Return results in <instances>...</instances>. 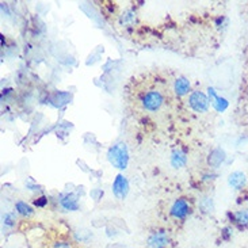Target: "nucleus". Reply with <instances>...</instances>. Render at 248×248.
Returning a JSON list of instances; mask_svg holds the SVG:
<instances>
[{"label":"nucleus","mask_w":248,"mask_h":248,"mask_svg":"<svg viewBox=\"0 0 248 248\" xmlns=\"http://www.w3.org/2000/svg\"><path fill=\"white\" fill-rule=\"evenodd\" d=\"M127 191H129V183L126 178L124 175H118L113 183V193L118 200H124L126 197Z\"/></svg>","instance_id":"nucleus-4"},{"label":"nucleus","mask_w":248,"mask_h":248,"mask_svg":"<svg viewBox=\"0 0 248 248\" xmlns=\"http://www.w3.org/2000/svg\"><path fill=\"white\" fill-rule=\"evenodd\" d=\"M168 243V236L166 232H155L154 235L149 237L148 240V246L151 248H163L167 246Z\"/></svg>","instance_id":"nucleus-5"},{"label":"nucleus","mask_w":248,"mask_h":248,"mask_svg":"<svg viewBox=\"0 0 248 248\" xmlns=\"http://www.w3.org/2000/svg\"><path fill=\"white\" fill-rule=\"evenodd\" d=\"M108 159L114 167L120 170L126 168L127 160H129L126 147L124 144H117L113 148H110L108 152Z\"/></svg>","instance_id":"nucleus-2"},{"label":"nucleus","mask_w":248,"mask_h":248,"mask_svg":"<svg viewBox=\"0 0 248 248\" xmlns=\"http://www.w3.org/2000/svg\"><path fill=\"white\" fill-rule=\"evenodd\" d=\"M188 103L190 106L194 108L198 113H205L209 108V99L206 95L201 93V91H194L188 98Z\"/></svg>","instance_id":"nucleus-3"},{"label":"nucleus","mask_w":248,"mask_h":248,"mask_svg":"<svg viewBox=\"0 0 248 248\" xmlns=\"http://www.w3.org/2000/svg\"><path fill=\"white\" fill-rule=\"evenodd\" d=\"M235 221L239 225H248V210L247 209H242V210H237L235 213Z\"/></svg>","instance_id":"nucleus-13"},{"label":"nucleus","mask_w":248,"mask_h":248,"mask_svg":"<svg viewBox=\"0 0 248 248\" xmlns=\"http://www.w3.org/2000/svg\"><path fill=\"white\" fill-rule=\"evenodd\" d=\"M171 163L174 167H183L186 164V156L185 154H182L181 151H175L172 154V159H171Z\"/></svg>","instance_id":"nucleus-12"},{"label":"nucleus","mask_w":248,"mask_h":248,"mask_svg":"<svg viewBox=\"0 0 248 248\" xmlns=\"http://www.w3.org/2000/svg\"><path fill=\"white\" fill-rule=\"evenodd\" d=\"M60 203L62 205V208L67 210H78L79 205H78V200L74 194H65L61 197Z\"/></svg>","instance_id":"nucleus-10"},{"label":"nucleus","mask_w":248,"mask_h":248,"mask_svg":"<svg viewBox=\"0 0 248 248\" xmlns=\"http://www.w3.org/2000/svg\"><path fill=\"white\" fill-rule=\"evenodd\" d=\"M224 160H225V152H224L222 149H220V148L212 151V154L209 156V164L215 168H217L218 166H221V163Z\"/></svg>","instance_id":"nucleus-9"},{"label":"nucleus","mask_w":248,"mask_h":248,"mask_svg":"<svg viewBox=\"0 0 248 248\" xmlns=\"http://www.w3.org/2000/svg\"><path fill=\"white\" fill-rule=\"evenodd\" d=\"M188 90H190V81L185 78H179L175 81V93L178 95H185L187 94Z\"/></svg>","instance_id":"nucleus-11"},{"label":"nucleus","mask_w":248,"mask_h":248,"mask_svg":"<svg viewBox=\"0 0 248 248\" xmlns=\"http://www.w3.org/2000/svg\"><path fill=\"white\" fill-rule=\"evenodd\" d=\"M187 212L188 205L185 200H178V201L172 205V208H171V215L174 216V217H176V218H183V217H186Z\"/></svg>","instance_id":"nucleus-8"},{"label":"nucleus","mask_w":248,"mask_h":248,"mask_svg":"<svg viewBox=\"0 0 248 248\" xmlns=\"http://www.w3.org/2000/svg\"><path fill=\"white\" fill-rule=\"evenodd\" d=\"M246 182H247V178L246 175L240 172V171H235L232 174L229 175L228 178V183L236 190H242L244 186H246Z\"/></svg>","instance_id":"nucleus-7"},{"label":"nucleus","mask_w":248,"mask_h":248,"mask_svg":"<svg viewBox=\"0 0 248 248\" xmlns=\"http://www.w3.org/2000/svg\"><path fill=\"white\" fill-rule=\"evenodd\" d=\"M209 98H210V102H212V105H213V108L217 110V111H225L227 108H228V101L225 99V98H221V96H217L216 95V91L213 88H209Z\"/></svg>","instance_id":"nucleus-6"},{"label":"nucleus","mask_w":248,"mask_h":248,"mask_svg":"<svg viewBox=\"0 0 248 248\" xmlns=\"http://www.w3.org/2000/svg\"><path fill=\"white\" fill-rule=\"evenodd\" d=\"M16 210L19 212L20 215L23 216H30L31 213H33V210H31V208L29 206V205H26L25 202H16Z\"/></svg>","instance_id":"nucleus-14"},{"label":"nucleus","mask_w":248,"mask_h":248,"mask_svg":"<svg viewBox=\"0 0 248 248\" xmlns=\"http://www.w3.org/2000/svg\"><path fill=\"white\" fill-rule=\"evenodd\" d=\"M141 106L147 111H157L166 102V95L157 88H148L141 94Z\"/></svg>","instance_id":"nucleus-1"}]
</instances>
